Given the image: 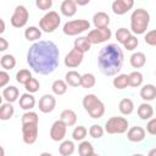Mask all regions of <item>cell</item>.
<instances>
[{
	"label": "cell",
	"instance_id": "cell-1",
	"mask_svg": "<svg viewBox=\"0 0 156 156\" xmlns=\"http://www.w3.org/2000/svg\"><path fill=\"white\" fill-rule=\"evenodd\" d=\"M27 63L38 74L52 73L60 63V51L51 40L35 41L27 52Z\"/></svg>",
	"mask_w": 156,
	"mask_h": 156
},
{
	"label": "cell",
	"instance_id": "cell-2",
	"mask_svg": "<svg viewBox=\"0 0 156 156\" xmlns=\"http://www.w3.org/2000/svg\"><path fill=\"white\" fill-rule=\"evenodd\" d=\"M124 56L122 49L117 44H108L100 49L98 54V66L102 74L115 76L123 66Z\"/></svg>",
	"mask_w": 156,
	"mask_h": 156
},
{
	"label": "cell",
	"instance_id": "cell-3",
	"mask_svg": "<svg viewBox=\"0 0 156 156\" xmlns=\"http://www.w3.org/2000/svg\"><path fill=\"white\" fill-rule=\"evenodd\" d=\"M150 23V13L144 9H136L130 15V29L134 34H144Z\"/></svg>",
	"mask_w": 156,
	"mask_h": 156
},
{
	"label": "cell",
	"instance_id": "cell-4",
	"mask_svg": "<svg viewBox=\"0 0 156 156\" xmlns=\"http://www.w3.org/2000/svg\"><path fill=\"white\" fill-rule=\"evenodd\" d=\"M83 107L89 113L91 118H101L105 113V105L104 102L95 95V94H88L83 98Z\"/></svg>",
	"mask_w": 156,
	"mask_h": 156
},
{
	"label": "cell",
	"instance_id": "cell-5",
	"mask_svg": "<svg viewBox=\"0 0 156 156\" xmlns=\"http://www.w3.org/2000/svg\"><path fill=\"white\" fill-rule=\"evenodd\" d=\"M61 23V17L56 11L46 12L39 21V27L45 33H52L55 29L58 28Z\"/></svg>",
	"mask_w": 156,
	"mask_h": 156
},
{
	"label": "cell",
	"instance_id": "cell-6",
	"mask_svg": "<svg viewBox=\"0 0 156 156\" xmlns=\"http://www.w3.org/2000/svg\"><path fill=\"white\" fill-rule=\"evenodd\" d=\"M129 123L124 117H111L105 123V130L108 134H123L128 130Z\"/></svg>",
	"mask_w": 156,
	"mask_h": 156
},
{
	"label": "cell",
	"instance_id": "cell-7",
	"mask_svg": "<svg viewBox=\"0 0 156 156\" xmlns=\"http://www.w3.org/2000/svg\"><path fill=\"white\" fill-rule=\"evenodd\" d=\"M90 28V23L87 20H73V21H68L63 24V33L68 37H73V35H78L85 30H88Z\"/></svg>",
	"mask_w": 156,
	"mask_h": 156
},
{
	"label": "cell",
	"instance_id": "cell-8",
	"mask_svg": "<svg viewBox=\"0 0 156 156\" xmlns=\"http://www.w3.org/2000/svg\"><path fill=\"white\" fill-rule=\"evenodd\" d=\"M28 18H29V12H28L27 7L23 5H18V6H16L10 21L15 28H22L27 24Z\"/></svg>",
	"mask_w": 156,
	"mask_h": 156
},
{
	"label": "cell",
	"instance_id": "cell-9",
	"mask_svg": "<svg viewBox=\"0 0 156 156\" xmlns=\"http://www.w3.org/2000/svg\"><path fill=\"white\" fill-rule=\"evenodd\" d=\"M111 35H112L111 29L108 27H104V28H95L90 30L87 37L89 38L91 44H101L111 39Z\"/></svg>",
	"mask_w": 156,
	"mask_h": 156
},
{
	"label": "cell",
	"instance_id": "cell-10",
	"mask_svg": "<svg viewBox=\"0 0 156 156\" xmlns=\"http://www.w3.org/2000/svg\"><path fill=\"white\" fill-rule=\"evenodd\" d=\"M38 123H27L22 124V138L23 141L28 145H32L38 139Z\"/></svg>",
	"mask_w": 156,
	"mask_h": 156
},
{
	"label": "cell",
	"instance_id": "cell-11",
	"mask_svg": "<svg viewBox=\"0 0 156 156\" xmlns=\"http://www.w3.org/2000/svg\"><path fill=\"white\" fill-rule=\"evenodd\" d=\"M67 132V124L62 119H57L52 123L50 128V138L54 141H62L66 136Z\"/></svg>",
	"mask_w": 156,
	"mask_h": 156
},
{
	"label": "cell",
	"instance_id": "cell-12",
	"mask_svg": "<svg viewBox=\"0 0 156 156\" xmlns=\"http://www.w3.org/2000/svg\"><path fill=\"white\" fill-rule=\"evenodd\" d=\"M83 56H84V52H82L80 50L73 48L65 57V65L68 67V68H76L78 67L82 61H83Z\"/></svg>",
	"mask_w": 156,
	"mask_h": 156
},
{
	"label": "cell",
	"instance_id": "cell-13",
	"mask_svg": "<svg viewBox=\"0 0 156 156\" xmlns=\"http://www.w3.org/2000/svg\"><path fill=\"white\" fill-rule=\"evenodd\" d=\"M133 6H134V0H115L111 7L113 13L121 16L127 13L129 10H132Z\"/></svg>",
	"mask_w": 156,
	"mask_h": 156
},
{
	"label": "cell",
	"instance_id": "cell-14",
	"mask_svg": "<svg viewBox=\"0 0 156 156\" xmlns=\"http://www.w3.org/2000/svg\"><path fill=\"white\" fill-rule=\"evenodd\" d=\"M56 106V99L51 94H45L39 100V110L43 113H50Z\"/></svg>",
	"mask_w": 156,
	"mask_h": 156
},
{
	"label": "cell",
	"instance_id": "cell-15",
	"mask_svg": "<svg viewBox=\"0 0 156 156\" xmlns=\"http://www.w3.org/2000/svg\"><path fill=\"white\" fill-rule=\"evenodd\" d=\"M145 129L143 127H139V126H135V127H132L128 129L127 132V138L129 141L132 143H139L141 140H144L145 138Z\"/></svg>",
	"mask_w": 156,
	"mask_h": 156
},
{
	"label": "cell",
	"instance_id": "cell-16",
	"mask_svg": "<svg viewBox=\"0 0 156 156\" xmlns=\"http://www.w3.org/2000/svg\"><path fill=\"white\" fill-rule=\"evenodd\" d=\"M61 13L66 17H72L77 12V4L74 0H63L60 6Z\"/></svg>",
	"mask_w": 156,
	"mask_h": 156
},
{
	"label": "cell",
	"instance_id": "cell-17",
	"mask_svg": "<svg viewBox=\"0 0 156 156\" xmlns=\"http://www.w3.org/2000/svg\"><path fill=\"white\" fill-rule=\"evenodd\" d=\"M93 23L96 28H104V27H108L110 24V16L106 12L99 11L94 15L93 17Z\"/></svg>",
	"mask_w": 156,
	"mask_h": 156
},
{
	"label": "cell",
	"instance_id": "cell-18",
	"mask_svg": "<svg viewBox=\"0 0 156 156\" xmlns=\"http://www.w3.org/2000/svg\"><path fill=\"white\" fill-rule=\"evenodd\" d=\"M35 106V99L32 95V93H24L20 98V107L22 110L29 111Z\"/></svg>",
	"mask_w": 156,
	"mask_h": 156
},
{
	"label": "cell",
	"instance_id": "cell-19",
	"mask_svg": "<svg viewBox=\"0 0 156 156\" xmlns=\"http://www.w3.org/2000/svg\"><path fill=\"white\" fill-rule=\"evenodd\" d=\"M140 98L145 101H151L156 98V87L154 84H145L140 89Z\"/></svg>",
	"mask_w": 156,
	"mask_h": 156
},
{
	"label": "cell",
	"instance_id": "cell-20",
	"mask_svg": "<svg viewBox=\"0 0 156 156\" xmlns=\"http://www.w3.org/2000/svg\"><path fill=\"white\" fill-rule=\"evenodd\" d=\"M136 112H138V116L140 117V119L146 121V119H150V118L152 117V115H154V108H152V106H151L150 104L143 102V104L139 105Z\"/></svg>",
	"mask_w": 156,
	"mask_h": 156
},
{
	"label": "cell",
	"instance_id": "cell-21",
	"mask_svg": "<svg viewBox=\"0 0 156 156\" xmlns=\"http://www.w3.org/2000/svg\"><path fill=\"white\" fill-rule=\"evenodd\" d=\"M60 119H62L67 124V127H72V126H74L77 123V115H76V112L73 110L66 108V110H63L61 112Z\"/></svg>",
	"mask_w": 156,
	"mask_h": 156
},
{
	"label": "cell",
	"instance_id": "cell-22",
	"mask_svg": "<svg viewBox=\"0 0 156 156\" xmlns=\"http://www.w3.org/2000/svg\"><path fill=\"white\" fill-rule=\"evenodd\" d=\"M129 61H130L132 67H134V68H141V67H144L145 63H146V56H145L144 52L136 51V52L132 54Z\"/></svg>",
	"mask_w": 156,
	"mask_h": 156
},
{
	"label": "cell",
	"instance_id": "cell-23",
	"mask_svg": "<svg viewBox=\"0 0 156 156\" xmlns=\"http://www.w3.org/2000/svg\"><path fill=\"white\" fill-rule=\"evenodd\" d=\"M18 95H20V91L16 87L13 85H9L7 88H5L2 90V98L7 101V102H15L17 99H18Z\"/></svg>",
	"mask_w": 156,
	"mask_h": 156
},
{
	"label": "cell",
	"instance_id": "cell-24",
	"mask_svg": "<svg viewBox=\"0 0 156 156\" xmlns=\"http://www.w3.org/2000/svg\"><path fill=\"white\" fill-rule=\"evenodd\" d=\"M80 79H82V74H79L77 71H68L65 76V80L69 87H79Z\"/></svg>",
	"mask_w": 156,
	"mask_h": 156
},
{
	"label": "cell",
	"instance_id": "cell-25",
	"mask_svg": "<svg viewBox=\"0 0 156 156\" xmlns=\"http://www.w3.org/2000/svg\"><path fill=\"white\" fill-rule=\"evenodd\" d=\"M118 108H119V112H121L122 115L128 116V115H130V113L134 111V102H133L130 99L124 98V99H122V100L119 101Z\"/></svg>",
	"mask_w": 156,
	"mask_h": 156
},
{
	"label": "cell",
	"instance_id": "cell-26",
	"mask_svg": "<svg viewBox=\"0 0 156 156\" xmlns=\"http://www.w3.org/2000/svg\"><path fill=\"white\" fill-rule=\"evenodd\" d=\"M24 37L28 41H38L41 38V30L38 27L30 26L24 30Z\"/></svg>",
	"mask_w": 156,
	"mask_h": 156
},
{
	"label": "cell",
	"instance_id": "cell-27",
	"mask_svg": "<svg viewBox=\"0 0 156 156\" xmlns=\"http://www.w3.org/2000/svg\"><path fill=\"white\" fill-rule=\"evenodd\" d=\"M74 48L80 50L82 52H87L91 48V41L89 40L88 37H79L74 40Z\"/></svg>",
	"mask_w": 156,
	"mask_h": 156
},
{
	"label": "cell",
	"instance_id": "cell-28",
	"mask_svg": "<svg viewBox=\"0 0 156 156\" xmlns=\"http://www.w3.org/2000/svg\"><path fill=\"white\" fill-rule=\"evenodd\" d=\"M11 104L12 102H7L6 101L5 104L1 105V107H0V119L7 121V119H10L13 116L15 110H13V106Z\"/></svg>",
	"mask_w": 156,
	"mask_h": 156
},
{
	"label": "cell",
	"instance_id": "cell-29",
	"mask_svg": "<svg viewBox=\"0 0 156 156\" xmlns=\"http://www.w3.org/2000/svg\"><path fill=\"white\" fill-rule=\"evenodd\" d=\"M78 152L80 156H91L94 155V146L88 140H82V143L78 145Z\"/></svg>",
	"mask_w": 156,
	"mask_h": 156
},
{
	"label": "cell",
	"instance_id": "cell-30",
	"mask_svg": "<svg viewBox=\"0 0 156 156\" xmlns=\"http://www.w3.org/2000/svg\"><path fill=\"white\" fill-rule=\"evenodd\" d=\"M112 84H113L115 88H117L119 90L126 89L127 87H129V77H128V74H124V73L118 74L116 78H113Z\"/></svg>",
	"mask_w": 156,
	"mask_h": 156
},
{
	"label": "cell",
	"instance_id": "cell-31",
	"mask_svg": "<svg viewBox=\"0 0 156 156\" xmlns=\"http://www.w3.org/2000/svg\"><path fill=\"white\" fill-rule=\"evenodd\" d=\"M0 65L4 69H12L16 66V58L13 55H10V54L2 55L0 58Z\"/></svg>",
	"mask_w": 156,
	"mask_h": 156
},
{
	"label": "cell",
	"instance_id": "cell-32",
	"mask_svg": "<svg viewBox=\"0 0 156 156\" xmlns=\"http://www.w3.org/2000/svg\"><path fill=\"white\" fill-rule=\"evenodd\" d=\"M58 152L62 156H69V155H72L74 152V144H73V141H71V140H63L60 144Z\"/></svg>",
	"mask_w": 156,
	"mask_h": 156
},
{
	"label": "cell",
	"instance_id": "cell-33",
	"mask_svg": "<svg viewBox=\"0 0 156 156\" xmlns=\"http://www.w3.org/2000/svg\"><path fill=\"white\" fill-rule=\"evenodd\" d=\"M67 87H68V84L66 83V80L57 79V80H55L52 83L51 89H52V93L54 94H56V95H63L67 91Z\"/></svg>",
	"mask_w": 156,
	"mask_h": 156
},
{
	"label": "cell",
	"instance_id": "cell-34",
	"mask_svg": "<svg viewBox=\"0 0 156 156\" xmlns=\"http://www.w3.org/2000/svg\"><path fill=\"white\" fill-rule=\"evenodd\" d=\"M96 79L95 76L93 73H84L82 74V79H80V87H83L84 89H90L95 85Z\"/></svg>",
	"mask_w": 156,
	"mask_h": 156
},
{
	"label": "cell",
	"instance_id": "cell-35",
	"mask_svg": "<svg viewBox=\"0 0 156 156\" xmlns=\"http://www.w3.org/2000/svg\"><path fill=\"white\" fill-rule=\"evenodd\" d=\"M128 77H129V87L138 88V87H140L143 84L144 78H143V74L139 71H134V72L129 73Z\"/></svg>",
	"mask_w": 156,
	"mask_h": 156
},
{
	"label": "cell",
	"instance_id": "cell-36",
	"mask_svg": "<svg viewBox=\"0 0 156 156\" xmlns=\"http://www.w3.org/2000/svg\"><path fill=\"white\" fill-rule=\"evenodd\" d=\"M87 134H88L87 128H85L84 126H78V127H76V128L73 129V132H72V138H73V140H76V141H82V140H84V138L87 136Z\"/></svg>",
	"mask_w": 156,
	"mask_h": 156
},
{
	"label": "cell",
	"instance_id": "cell-37",
	"mask_svg": "<svg viewBox=\"0 0 156 156\" xmlns=\"http://www.w3.org/2000/svg\"><path fill=\"white\" fill-rule=\"evenodd\" d=\"M30 78H32V73H30L29 69L23 68V69H20V71L16 73V80H17L20 84H23V85H24Z\"/></svg>",
	"mask_w": 156,
	"mask_h": 156
},
{
	"label": "cell",
	"instance_id": "cell-38",
	"mask_svg": "<svg viewBox=\"0 0 156 156\" xmlns=\"http://www.w3.org/2000/svg\"><path fill=\"white\" fill-rule=\"evenodd\" d=\"M130 35H132V33L127 28H119L116 32V39H117V41L119 44H124L127 41V39H129Z\"/></svg>",
	"mask_w": 156,
	"mask_h": 156
},
{
	"label": "cell",
	"instance_id": "cell-39",
	"mask_svg": "<svg viewBox=\"0 0 156 156\" xmlns=\"http://www.w3.org/2000/svg\"><path fill=\"white\" fill-rule=\"evenodd\" d=\"M39 122V117L35 112L33 111H27L22 115V124H27V123H38Z\"/></svg>",
	"mask_w": 156,
	"mask_h": 156
},
{
	"label": "cell",
	"instance_id": "cell-40",
	"mask_svg": "<svg viewBox=\"0 0 156 156\" xmlns=\"http://www.w3.org/2000/svg\"><path fill=\"white\" fill-rule=\"evenodd\" d=\"M24 88H26V90L28 91V93H37L38 90H39V88H40V83H39V80L37 79V78H30L26 84H24Z\"/></svg>",
	"mask_w": 156,
	"mask_h": 156
},
{
	"label": "cell",
	"instance_id": "cell-41",
	"mask_svg": "<svg viewBox=\"0 0 156 156\" xmlns=\"http://www.w3.org/2000/svg\"><path fill=\"white\" fill-rule=\"evenodd\" d=\"M89 135L94 139H100L104 135V128L99 124H93L89 128Z\"/></svg>",
	"mask_w": 156,
	"mask_h": 156
},
{
	"label": "cell",
	"instance_id": "cell-42",
	"mask_svg": "<svg viewBox=\"0 0 156 156\" xmlns=\"http://www.w3.org/2000/svg\"><path fill=\"white\" fill-rule=\"evenodd\" d=\"M138 44H139L138 38H136L135 35L132 34V35L129 37V39H127V41L123 44V46H124V49H127L128 51H133L134 49H136Z\"/></svg>",
	"mask_w": 156,
	"mask_h": 156
},
{
	"label": "cell",
	"instance_id": "cell-43",
	"mask_svg": "<svg viewBox=\"0 0 156 156\" xmlns=\"http://www.w3.org/2000/svg\"><path fill=\"white\" fill-rule=\"evenodd\" d=\"M144 40L147 45L151 46H156V29H152L150 32H147L144 37Z\"/></svg>",
	"mask_w": 156,
	"mask_h": 156
},
{
	"label": "cell",
	"instance_id": "cell-44",
	"mask_svg": "<svg viewBox=\"0 0 156 156\" xmlns=\"http://www.w3.org/2000/svg\"><path fill=\"white\" fill-rule=\"evenodd\" d=\"M35 5L41 11H48L52 6V0H35Z\"/></svg>",
	"mask_w": 156,
	"mask_h": 156
},
{
	"label": "cell",
	"instance_id": "cell-45",
	"mask_svg": "<svg viewBox=\"0 0 156 156\" xmlns=\"http://www.w3.org/2000/svg\"><path fill=\"white\" fill-rule=\"evenodd\" d=\"M146 130H147L149 134L156 135V117L149 119V122H147V124H146Z\"/></svg>",
	"mask_w": 156,
	"mask_h": 156
},
{
	"label": "cell",
	"instance_id": "cell-46",
	"mask_svg": "<svg viewBox=\"0 0 156 156\" xmlns=\"http://www.w3.org/2000/svg\"><path fill=\"white\" fill-rule=\"evenodd\" d=\"M9 82H10V76H9V73H7L6 71H1V72H0V87L4 88Z\"/></svg>",
	"mask_w": 156,
	"mask_h": 156
},
{
	"label": "cell",
	"instance_id": "cell-47",
	"mask_svg": "<svg viewBox=\"0 0 156 156\" xmlns=\"http://www.w3.org/2000/svg\"><path fill=\"white\" fill-rule=\"evenodd\" d=\"M7 46H9L7 40H6L5 38L0 37V51H5V50L7 49Z\"/></svg>",
	"mask_w": 156,
	"mask_h": 156
},
{
	"label": "cell",
	"instance_id": "cell-48",
	"mask_svg": "<svg viewBox=\"0 0 156 156\" xmlns=\"http://www.w3.org/2000/svg\"><path fill=\"white\" fill-rule=\"evenodd\" d=\"M74 1H76V4L78 6H85V5H88L90 2V0H74Z\"/></svg>",
	"mask_w": 156,
	"mask_h": 156
},
{
	"label": "cell",
	"instance_id": "cell-49",
	"mask_svg": "<svg viewBox=\"0 0 156 156\" xmlns=\"http://www.w3.org/2000/svg\"><path fill=\"white\" fill-rule=\"evenodd\" d=\"M0 22H1V29H0V33H4V32H5V22H4V20H0Z\"/></svg>",
	"mask_w": 156,
	"mask_h": 156
},
{
	"label": "cell",
	"instance_id": "cell-50",
	"mask_svg": "<svg viewBox=\"0 0 156 156\" xmlns=\"http://www.w3.org/2000/svg\"><path fill=\"white\" fill-rule=\"evenodd\" d=\"M149 156H156V149H152L149 151Z\"/></svg>",
	"mask_w": 156,
	"mask_h": 156
},
{
	"label": "cell",
	"instance_id": "cell-51",
	"mask_svg": "<svg viewBox=\"0 0 156 156\" xmlns=\"http://www.w3.org/2000/svg\"><path fill=\"white\" fill-rule=\"evenodd\" d=\"M155 73H156V72H155Z\"/></svg>",
	"mask_w": 156,
	"mask_h": 156
}]
</instances>
